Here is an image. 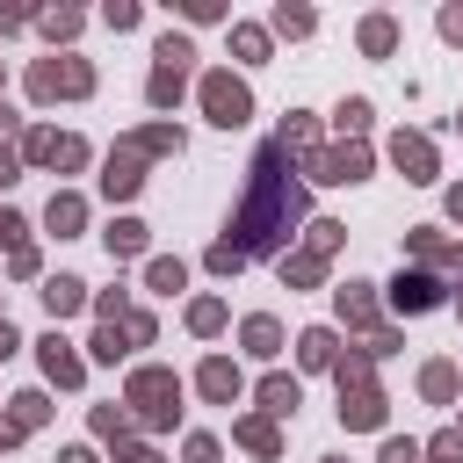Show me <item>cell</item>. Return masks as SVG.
I'll return each mask as SVG.
<instances>
[{
  "instance_id": "obj_1",
  "label": "cell",
  "mask_w": 463,
  "mask_h": 463,
  "mask_svg": "<svg viewBox=\"0 0 463 463\" xmlns=\"http://www.w3.org/2000/svg\"><path fill=\"white\" fill-rule=\"evenodd\" d=\"M289 174H297V166H289V145L268 137V145L253 152V174H246L232 239L210 246V268H217V275H239L246 260H260V253H275V246L289 239V224L304 217V181H289Z\"/></svg>"
},
{
  "instance_id": "obj_2",
  "label": "cell",
  "mask_w": 463,
  "mask_h": 463,
  "mask_svg": "<svg viewBox=\"0 0 463 463\" xmlns=\"http://www.w3.org/2000/svg\"><path fill=\"white\" fill-rule=\"evenodd\" d=\"M152 152H181V130H174V123H152V130L123 137V145L109 152L101 188H109V195H137V181H145V159H152Z\"/></svg>"
},
{
  "instance_id": "obj_3",
  "label": "cell",
  "mask_w": 463,
  "mask_h": 463,
  "mask_svg": "<svg viewBox=\"0 0 463 463\" xmlns=\"http://www.w3.org/2000/svg\"><path fill=\"white\" fill-rule=\"evenodd\" d=\"M174 412H181V383H174V369H137V376H130V420H145V427H174Z\"/></svg>"
},
{
  "instance_id": "obj_4",
  "label": "cell",
  "mask_w": 463,
  "mask_h": 463,
  "mask_svg": "<svg viewBox=\"0 0 463 463\" xmlns=\"http://www.w3.org/2000/svg\"><path fill=\"white\" fill-rule=\"evenodd\" d=\"M152 58H159V65H152V80H145V101H152V109H174L181 87H188V58H195V51H188V36H159Z\"/></svg>"
},
{
  "instance_id": "obj_5",
  "label": "cell",
  "mask_w": 463,
  "mask_h": 463,
  "mask_svg": "<svg viewBox=\"0 0 463 463\" xmlns=\"http://www.w3.org/2000/svg\"><path fill=\"white\" fill-rule=\"evenodd\" d=\"M340 420L347 427H383V391H376L369 362H340Z\"/></svg>"
},
{
  "instance_id": "obj_6",
  "label": "cell",
  "mask_w": 463,
  "mask_h": 463,
  "mask_svg": "<svg viewBox=\"0 0 463 463\" xmlns=\"http://www.w3.org/2000/svg\"><path fill=\"white\" fill-rule=\"evenodd\" d=\"M87 87H94L87 58H36V65H29V94H36V101H58V94H87Z\"/></svg>"
},
{
  "instance_id": "obj_7",
  "label": "cell",
  "mask_w": 463,
  "mask_h": 463,
  "mask_svg": "<svg viewBox=\"0 0 463 463\" xmlns=\"http://www.w3.org/2000/svg\"><path fill=\"white\" fill-rule=\"evenodd\" d=\"M203 109H210V123H224V130H239L246 116H253V94L232 80V72H210L203 80Z\"/></svg>"
},
{
  "instance_id": "obj_8",
  "label": "cell",
  "mask_w": 463,
  "mask_h": 463,
  "mask_svg": "<svg viewBox=\"0 0 463 463\" xmlns=\"http://www.w3.org/2000/svg\"><path fill=\"white\" fill-rule=\"evenodd\" d=\"M22 159L29 166H87V145L80 137H58V130H29L22 137Z\"/></svg>"
},
{
  "instance_id": "obj_9",
  "label": "cell",
  "mask_w": 463,
  "mask_h": 463,
  "mask_svg": "<svg viewBox=\"0 0 463 463\" xmlns=\"http://www.w3.org/2000/svg\"><path fill=\"white\" fill-rule=\"evenodd\" d=\"M441 289H449V282H441V275H427V268H405V275H398V282H391V304H398V311H412V318H420V311H434V304H441Z\"/></svg>"
},
{
  "instance_id": "obj_10",
  "label": "cell",
  "mask_w": 463,
  "mask_h": 463,
  "mask_svg": "<svg viewBox=\"0 0 463 463\" xmlns=\"http://www.w3.org/2000/svg\"><path fill=\"white\" fill-rule=\"evenodd\" d=\"M362 174H369V152H362V145L311 152V181H362Z\"/></svg>"
},
{
  "instance_id": "obj_11",
  "label": "cell",
  "mask_w": 463,
  "mask_h": 463,
  "mask_svg": "<svg viewBox=\"0 0 463 463\" xmlns=\"http://www.w3.org/2000/svg\"><path fill=\"white\" fill-rule=\"evenodd\" d=\"M391 159L405 166V181H434V145H427L420 130H398V137H391Z\"/></svg>"
},
{
  "instance_id": "obj_12",
  "label": "cell",
  "mask_w": 463,
  "mask_h": 463,
  "mask_svg": "<svg viewBox=\"0 0 463 463\" xmlns=\"http://www.w3.org/2000/svg\"><path fill=\"white\" fill-rule=\"evenodd\" d=\"M405 253H412V260H434V268H449V275H463V246H449L441 232H405Z\"/></svg>"
},
{
  "instance_id": "obj_13",
  "label": "cell",
  "mask_w": 463,
  "mask_h": 463,
  "mask_svg": "<svg viewBox=\"0 0 463 463\" xmlns=\"http://www.w3.org/2000/svg\"><path fill=\"white\" fill-rule=\"evenodd\" d=\"M195 383H203V398H210V405H232V398H239V369H232L224 354H210V362L195 369Z\"/></svg>"
},
{
  "instance_id": "obj_14",
  "label": "cell",
  "mask_w": 463,
  "mask_h": 463,
  "mask_svg": "<svg viewBox=\"0 0 463 463\" xmlns=\"http://www.w3.org/2000/svg\"><path fill=\"white\" fill-rule=\"evenodd\" d=\"M297 354H304V369H340V340H333L326 326H311V333L297 340Z\"/></svg>"
},
{
  "instance_id": "obj_15",
  "label": "cell",
  "mask_w": 463,
  "mask_h": 463,
  "mask_svg": "<svg viewBox=\"0 0 463 463\" xmlns=\"http://www.w3.org/2000/svg\"><path fill=\"white\" fill-rule=\"evenodd\" d=\"M43 376H51V383H65V391H72V383H80V354H72V347H65V340H58V333H51V340H43Z\"/></svg>"
},
{
  "instance_id": "obj_16",
  "label": "cell",
  "mask_w": 463,
  "mask_h": 463,
  "mask_svg": "<svg viewBox=\"0 0 463 463\" xmlns=\"http://www.w3.org/2000/svg\"><path fill=\"white\" fill-rule=\"evenodd\" d=\"M43 304H51V318H65V311H80V304H87V282L51 275V282H43Z\"/></svg>"
},
{
  "instance_id": "obj_17",
  "label": "cell",
  "mask_w": 463,
  "mask_h": 463,
  "mask_svg": "<svg viewBox=\"0 0 463 463\" xmlns=\"http://www.w3.org/2000/svg\"><path fill=\"white\" fill-rule=\"evenodd\" d=\"M391 43H398V22H391V14H369V22H362V51H369V58H391Z\"/></svg>"
},
{
  "instance_id": "obj_18",
  "label": "cell",
  "mask_w": 463,
  "mask_h": 463,
  "mask_svg": "<svg viewBox=\"0 0 463 463\" xmlns=\"http://www.w3.org/2000/svg\"><path fill=\"white\" fill-rule=\"evenodd\" d=\"M340 318H347V326H376V304H369V282H347V289H340Z\"/></svg>"
},
{
  "instance_id": "obj_19",
  "label": "cell",
  "mask_w": 463,
  "mask_h": 463,
  "mask_svg": "<svg viewBox=\"0 0 463 463\" xmlns=\"http://www.w3.org/2000/svg\"><path fill=\"white\" fill-rule=\"evenodd\" d=\"M43 217H51V232L65 239V232H80V217H87V203H80V195H51V210H43Z\"/></svg>"
},
{
  "instance_id": "obj_20",
  "label": "cell",
  "mask_w": 463,
  "mask_h": 463,
  "mask_svg": "<svg viewBox=\"0 0 463 463\" xmlns=\"http://www.w3.org/2000/svg\"><path fill=\"white\" fill-rule=\"evenodd\" d=\"M232 434H239V441H246L253 456H275V449H282V441H275V420H239Z\"/></svg>"
},
{
  "instance_id": "obj_21",
  "label": "cell",
  "mask_w": 463,
  "mask_h": 463,
  "mask_svg": "<svg viewBox=\"0 0 463 463\" xmlns=\"http://www.w3.org/2000/svg\"><path fill=\"white\" fill-rule=\"evenodd\" d=\"M420 391H427L434 405H441V398H456V369H449V362H427V369H420Z\"/></svg>"
},
{
  "instance_id": "obj_22",
  "label": "cell",
  "mask_w": 463,
  "mask_h": 463,
  "mask_svg": "<svg viewBox=\"0 0 463 463\" xmlns=\"http://www.w3.org/2000/svg\"><path fill=\"white\" fill-rule=\"evenodd\" d=\"M260 405L268 412H297V376H268L260 383Z\"/></svg>"
},
{
  "instance_id": "obj_23",
  "label": "cell",
  "mask_w": 463,
  "mask_h": 463,
  "mask_svg": "<svg viewBox=\"0 0 463 463\" xmlns=\"http://www.w3.org/2000/svg\"><path fill=\"white\" fill-rule=\"evenodd\" d=\"M137 246H145V224L137 217H116L109 224V253H137Z\"/></svg>"
},
{
  "instance_id": "obj_24",
  "label": "cell",
  "mask_w": 463,
  "mask_h": 463,
  "mask_svg": "<svg viewBox=\"0 0 463 463\" xmlns=\"http://www.w3.org/2000/svg\"><path fill=\"white\" fill-rule=\"evenodd\" d=\"M246 347H253V354H275V347H282V326H275V318H246Z\"/></svg>"
},
{
  "instance_id": "obj_25",
  "label": "cell",
  "mask_w": 463,
  "mask_h": 463,
  "mask_svg": "<svg viewBox=\"0 0 463 463\" xmlns=\"http://www.w3.org/2000/svg\"><path fill=\"white\" fill-rule=\"evenodd\" d=\"M232 51H239V58H268V29L239 22V29H232Z\"/></svg>"
},
{
  "instance_id": "obj_26",
  "label": "cell",
  "mask_w": 463,
  "mask_h": 463,
  "mask_svg": "<svg viewBox=\"0 0 463 463\" xmlns=\"http://www.w3.org/2000/svg\"><path fill=\"white\" fill-rule=\"evenodd\" d=\"M188 326H195V333H217V326H224V304H217V297L188 304Z\"/></svg>"
},
{
  "instance_id": "obj_27",
  "label": "cell",
  "mask_w": 463,
  "mask_h": 463,
  "mask_svg": "<svg viewBox=\"0 0 463 463\" xmlns=\"http://www.w3.org/2000/svg\"><path fill=\"white\" fill-rule=\"evenodd\" d=\"M420 463H463V434H441V441H427V449H420Z\"/></svg>"
},
{
  "instance_id": "obj_28",
  "label": "cell",
  "mask_w": 463,
  "mask_h": 463,
  "mask_svg": "<svg viewBox=\"0 0 463 463\" xmlns=\"http://www.w3.org/2000/svg\"><path fill=\"white\" fill-rule=\"evenodd\" d=\"M275 29L282 36H311V7H275Z\"/></svg>"
},
{
  "instance_id": "obj_29",
  "label": "cell",
  "mask_w": 463,
  "mask_h": 463,
  "mask_svg": "<svg viewBox=\"0 0 463 463\" xmlns=\"http://www.w3.org/2000/svg\"><path fill=\"white\" fill-rule=\"evenodd\" d=\"M181 275H188L181 260H152V268H145V282H152V289H181Z\"/></svg>"
},
{
  "instance_id": "obj_30",
  "label": "cell",
  "mask_w": 463,
  "mask_h": 463,
  "mask_svg": "<svg viewBox=\"0 0 463 463\" xmlns=\"http://www.w3.org/2000/svg\"><path fill=\"white\" fill-rule=\"evenodd\" d=\"M123 427H130V412H116V405L94 412V434H101V441H123Z\"/></svg>"
},
{
  "instance_id": "obj_31",
  "label": "cell",
  "mask_w": 463,
  "mask_h": 463,
  "mask_svg": "<svg viewBox=\"0 0 463 463\" xmlns=\"http://www.w3.org/2000/svg\"><path fill=\"white\" fill-rule=\"evenodd\" d=\"M333 246H340V224H311V239H304V253H318V260H326Z\"/></svg>"
},
{
  "instance_id": "obj_32",
  "label": "cell",
  "mask_w": 463,
  "mask_h": 463,
  "mask_svg": "<svg viewBox=\"0 0 463 463\" xmlns=\"http://www.w3.org/2000/svg\"><path fill=\"white\" fill-rule=\"evenodd\" d=\"M43 412H51V405H43V391H22V398H14V420H22V427H36Z\"/></svg>"
},
{
  "instance_id": "obj_33",
  "label": "cell",
  "mask_w": 463,
  "mask_h": 463,
  "mask_svg": "<svg viewBox=\"0 0 463 463\" xmlns=\"http://www.w3.org/2000/svg\"><path fill=\"white\" fill-rule=\"evenodd\" d=\"M340 130H369V101H362V94L340 101Z\"/></svg>"
},
{
  "instance_id": "obj_34",
  "label": "cell",
  "mask_w": 463,
  "mask_h": 463,
  "mask_svg": "<svg viewBox=\"0 0 463 463\" xmlns=\"http://www.w3.org/2000/svg\"><path fill=\"white\" fill-rule=\"evenodd\" d=\"M94 354L116 362V354H123V326H101V333H94Z\"/></svg>"
},
{
  "instance_id": "obj_35",
  "label": "cell",
  "mask_w": 463,
  "mask_h": 463,
  "mask_svg": "<svg viewBox=\"0 0 463 463\" xmlns=\"http://www.w3.org/2000/svg\"><path fill=\"white\" fill-rule=\"evenodd\" d=\"M72 29H80V14H72V7H58V14H43V36H72Z\"/></svg>"
},
{
  "instance_id": "obj_36",
  "label": "cell",
  "mask_w": 463,
  "mask_h": 463,
  "mask_svg": "<svg viewBox=\"0 0 463 463\" xmlns=\"http://www.w3.org/2000/svg\"><path fill=\"white\" fill-rule=\"evenodd\" d=\"M376 463H420V441H383V456Z\"/></svg>"
},
{
  "instance_id": "obj_37",
  "label": "cell",
  "mask_w": 463,
  "mask_h": 463,
  "mask_svg": "<svg viewBox=\"0 0 463 463\" xmlns=\"http://www.w3.org/2000/svg\"><path fill=\"white\" fill-rule=\"evenodd\" d=\"M109 29H137V0H116L109 7Z\"/></svg>"
},
{
  "instance_id": "obj_38",
  "label": "cell",
  "mask_w": 463,
  "mask_h": 463,
  "mask_svg": "<svg viewBox=\"0 0 463 463\" xmlns=\"http://www.w3.org/2000/svg\"><path fill=\"white\" fill-rule=\"evenodd\" d=\"M188 463H217V441L210 434H188Z\"/></svg>"
},
{
  "instance_id": "obj_39",
  "label": "cell",
  "mask_w": 463,
  "mask_h": 463,
  "mask_svg": "<svg viewBox=\"0 0 463 463\" xmlns=\"http://www.w3.org/2000/svg\"><path fill=\"white\" fill-rule=\"evenodd\" d=\"M441 36H449V43H463V7H441Z\"/></svg>"
},
{
  "instance_id": "obj_40",
  "label": "cell",
  "mask_w": 463,
  "mask_h": 463,
  "mask_svg": "<svg viewBox=\"0 0 463 463\" xmlns=\"http://www.w3.org/2000/svg\"><path fill=\"white\" fill-rule=\"evenodd\" d=\"M7 181H22V159H14L7 145H0V188H7Z\"/></svg>"
},
{
  "instance_id": "obj_41",
  "label": "cell",
  "mask_w": 463,
  "mask_h": 463,
  "mask_svg": "<svg viewBox=\"0 0 463 463\" xmlns=\"http://www.w3.org/2000/svg\"><path fill=\"white\" fill-rule=\"evenodd\" d=\"M22 434H29V427H22V420H0V449H14V441H22Z\"/></svg>"
},
{
  "instance_id": "obj_42",
  "label": "cell",
  "mask_w": 463,
  "mask_h": 463,
  "mask_svg": "<svg viewBox=\"0 0 463 463\" xmlns=\"http://www.w3.org/2000/svg\"><path fill=\"white\" fill-rule=\"evenodd\" d=\"M14 347H22V340H14V326H7V318H0V362H7V354H14Z\"/></svg>"
},
{
  "instance_id": "obj_43",
  "label": "cell",
  "mask_w": 463,
  "mask_h": 463,
  "mask_svg": "<svg viewBox=\"0 0 463 463\" xmlns=\"http://www.w3.org/2000/svg\"><path fill=\"white\" fill-rule=\"evenodd\" d=\"M22 22H29L22 7H0V29H22Z\"/></svg>"
},
{
  "instance_id": "obj_44",
  "label": "cell",
  "mask_w": 463,
  "mask_h": 463,
  "mask_svg": "<svg viewBox=\"0 0 463 463\" xmlns=\"http://www.w3.org/2000/svg\"><path fill=\"white\" fill-rule=\"evenodd\" d=\"M123 463H159V456L152 449H123Z\"/></svg>"
},
{
  "instance_id": "obj_45",
  "label": "cell",
  "mask_w": 463,
  "mask_h": 463,
  "mask_svg": "<svg viewBox=\"0 0 463 463\" xmlns=\"http://www.w3.org/2000/svg\"><path fill=\"white\" fill-rule=\"evenodd\" d=\"M58 463H94V456H87V449H65V456H58Z\"/></svg>"
},
{
  "instance_id": "obj_46",
  "label": "cell",
  "mask_w": 463,
  "mask_h": 463,
  "mask_svg": "<svg viewBox=\"0 0 463 463\" xmlns=\"http://www.w3.org/2000/svg\"><path fill=\"white\" fill-rule=\"evenodd\" d=\"M449 217H463V188H449Z\"/></svg>"
},
{
  "instance_id": "obj_47",
  "label": "cell",
  "mask_w": 463,
  "mask_h": 463,
  "mask_svg": "<svg viewBox=\"0 0 463 463\" xmlns=\"http://www.w3.org/2000/svg\"><path fill=\"white\" fill-rule=\"evenodd\" d=\"M0 137H14V116H7V109H0Z\"/></svg>"
}]
</instances>
